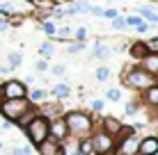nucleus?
<instances>
[{
    "label": "nucleus",
    "mask_w": 158,
    "mask_h": 155,
    "mask_svg": "<svg viewBox=\"0 0 158 155\" xmlns=\"http://www.w3.org/2000/svg\"><path fill=\"white\" fill-rule=\"evenodd\" d=\"M64 123H67V130H69V137H89L92 130H94V121L87 112H80V110H71L67 116H64Z\"/></svg>",
    "instance_id": "1"
},
{
    "label": "nucleus",
    "mask_w": 158,
    "mask_h": 155,
    "mask_svg": "<svg viewBox=\"0 0 158 155\" xmlns=\"http://www.w3.org/2000/svg\"><path fill=\"white\" fill-rule=\"evenodd\" d=\"M122 82L126 84L128 89H135V91H144V89H149V87H154L156 84V78L151 76V73H147L142 66H133L128 71H124V76H122Z\"/></svg>",
    "instance_id": "2"
},
{
    "label": "nucleus",
    "mask_w": 158,
    "mask_h": 155,
    "mask_svg": "<svg viewBox=\"0 0 158 155\" xmlns=\"http://www.w3.org/2000/svg\"><path fill=\"white\" fill-rule=\"evenodd\" d=\"M30 107H35V105H30L28 98H16V100H2L0 103V114L5 116L7 121H19L21 116L25 114Z\"/></svg>",
    "instance_id": "3"
},
{
    "label": "nucleus",
    "mask_w": 158,
    "mask_h": 155,
    "mask_svg": "<svg viewBox=\"0 0 158 155\" xmlns=\"http://www.w3.org/2000/svg\"><path fill=\"white\" fill-rule=\"evenodd\" d=\"M25 137L30 139L32 146L41 144L44 139H48V119H44L41 114H37L35 119L25 126Z\"/></svg>",
    "instance_id": "4"
},
{
    "label": "nucleus",
    "mask_w": 158,
    "mask_h": 155,
    "mask_svg": "<svg viewBox=\"0 0 158 155\" xmlns=\"http://www.w3.org/2000/svg\"><path fill=\"white\" fill-rule=\"evenodd\" d=\"M89 141H92L94 155H110V153H115V139H112L110 135H106V132H101V130L92 132Z\"/></svg>",
    "instance_id": "5"
},
{
    "label": "nucleus",
    "mask_w": 158,
    "mask_h": 155,
    "mask_svg": "<svg viewBox=\"0 0 158 155\" xmlns=\"http://www.w3.org/2000/svg\"><path fill=\"white\" fill-rule=\"evenodd\" d=\"M0 89H2V100L28 98V87L21 80H7L5 84H0Z\"/></svg>",
    "instance_id": "6"
},
{
    "label": "nucleus",
    "mask_w": 158,
    "mask_h": 155,
    "mask_svg": "<svg viewBox=\"0 0 158 155\" xmlns=\"http://www.w3.org/2000/svg\"><path fill=\"white\" fill-rule=\"evenodd\" d=\"M48 137L55 141H64L69 137V130H67V123H64V116H57V119L48 121Z\"/></svg>",
    "instance_id": "7"
},
{
    "label": "nucleus",
    "mask_w": 158,
    "mask_h": 155,
    "mask_svg": "<svg viewBox=\"0 0 158 155\" xmlns=\"http://www.w3.org/2000/svg\"><path fill=\"white\" fill-rule=\"evenodd\" d=\"M122 128H124V123L117 119V116H106V119L101 121V128H99V130L106 132V135H110L112 139H115L119 132H122Z\"/></svg>",
    "instance_id": "8"
},
{
    "label": "nucleus",
    "mask_w": 158,
    "mask_h": 155,
    "mask_svg": "<svg viewBox=\"0 0 158 155\" xmlns=\"http://www.w3.org/2000/svg\"><path fill=\"white\" fill-rule=\"evenodd\" d=\"M158 153V137L147 135L140 139V155H156Z\"/></svg>",
    "instance_id": "9"
},
{
    "label": "nucleus",
    "mask_w": 158,
    "mask_h": 155,
    "mask_svg": "<svg viewBox=\"0 0 158 155\" xmlns=\"http://www.w3.org/2000/svg\"><path fill=\"white\" fill-rule=\"evenodd\" d=\"M140 66H142L147 73H151L154 78H158V55H154V52L144 55L142 60H140Z\"/></svg>",
    "instance_id": "10"
},
{
    "label": "nucleus",
    "mask_w": 158,
    "mask_h": 155,
    "mask_svg": "<svg viewBox=\"0 0 158 155\" xmlns=\"http://www.w3.org/2000/svg\"><path fill=\"white\" fill-rule=\"evenodd\" d=\"M37 151H39V155H60V141L48 137L41 144H37Z\"/></svg>",
    "instance_id": "11"
},
{
    "label": "nucleus",
    "mask_w": 158,
    "mask_h": 155,
    "mask_svg": "<svg viewBox=\"0 0 158 155\" xmlns=\"http://www.w3.org/2000/svg\"><path fill=\"white\" fill-rule=\"evenodd\" d=\"M89 7H92V5L87 2V0H73V2L69 5L67 9H64V14H67V16H76V14H89Z\"/></svg>",
    "instance_id": "12"
},
{
    "label": "nucleus",
    "mask_w": 158,
    "mask_h": 155,
    "mask_svg": "<svg viewBox=\"0 0 158 155\" xmlns=\"http://www.w3.org/2000/svg\"><path fill=\"white\" fill-rule=\"evenodd\" d=\"M144 103L149 105V107H158V87L154 84V87H149V89H144Z\"/></svg>",
    "instance_id": "13"
},
{
    "label": "nucleus",
    "mask_w": 158,
    "mask_h": 155,
    "mask_svg": "<svg viewBox=\"0 0 158 155\" xmlns=\"http://www.w3.org/2000/svg\"><path fill=\"white\" fill-rule=\"evenodd\" d=\"M110 55H112V48H108L106 44H96L94 50H92V57H94V60H108Z\"/></svg>",
    "instance_id": "14"
},
{
    "label": "nucleus",
    "mask_w": 158,
    "mask_h": 155,
    "mask_svg": "<svg viewBox=\"0 0 158 155\" xmlns=\"http://www.w3.org/2000/svg\"><path fill=\"white\" fill-rule=\"evenodd\" d=\"M140 12V18L147 21V23H158V12H154L151 7H147V5H142V7L138 9Z\"/></svg>",
    "instance_id": "15"
},
{
    "label": "nucleus",
    "mask_w": 158,
    "mask_h": 155,
    "mask_svg": "<svg viewBox=\"0 0 158 155\" xmlns=\"http://www.w3.org/2000/svg\"><path fill=\"white\" fill-rule=\"evenodd\" d=\"M144 55H149V52H147L144 41H133V44H131V57H135V60H142Z\"/></svg>",
    "instance_id": "16"
},
{
    "label": "nucleus",
    "mask_w": 158,
    "mask_h": 155,
    "mask_svg": "<svg viewBox=\"0 0 158 155\" xmlns=\"http://www.w3.org/2000/svg\"><path fill=\"white\" fill-rule=\"evenodd\" d=\"M46 96H48L46 89H32V91L28 94V100H30V105H35V107H37V105H39V100H44Z\"/></svg>",
    "instance_id": "17"
},
{
    "label": "nucleus",
    "mask_w": 158,
    "mask_h": 155,
    "mask_svg": "<svg viewBox=\"0 0 158 155\" xmlns=\"http://www.w3.org/2000/svg\"><path fill=\"white\" fill-rule=\"evenodd\" d=\"M7 60H9V68H19L21 64H23V55H21L19 50H12L7 55Z\"/></svg>",
    "instance_id": "18"
},
{
    "label": "nucleus",
    "mask_w": 158,
    "mask_h": 155,
    "mask_svg": "<svg viewBox=\"0 0 158 155\" xmlns=\"http://www.w3.org/2000/svg\"><path fill=\"white\" fill-rule=\"evenodd\" d=\"M69 91H71V89H69L67 84H57V87H53V96H55V98H67Z\"/></svg>",
    "instance_id": "19"
},
{
    "label": "nucleus",
    "mask_w": 158,
    "mask_h": 155,
    "mask_svg": "<svg viewBox=\"0 0 158 155\" xmlns=\"http://www.w3.org/2000/svg\"><path fill=\"white\" fill-rule=\"evenodd\" d=\"M41 30L53 39V37H55V32H57V25L53 23V21H44V23H41Z\"/></svg>",
    "instance_id": "20"
},
{
    "label": "nucleus",
    "mask_w": 158,
    "mask_h": 155,
    "mask_svg": "<svg viewBox=\"0 0 158 155\" xmlns=\"http://www.w3.org/2000/svg\"><path fill=\"white\" fill-rule=\"evenodd\" d=\"M14 12H16V7L12 2H0V14L2 16H14Z\"/></svg>",
    "instance_id": "21"
},
{
    "label": "nucleus",
    "mask_w": 158,
    "mask_h": 155,
    "mask_svg": "<svg viewBox=\"0 0 158 155\" xmlns=\"http://www.w3.org/2000/svg\"><path fill=\"white\" fill-rule=\"evenodd\" d=\"M108 78H110V68H108V66H99V68H96V80L106 82Z\"/></svg>",
    "instance_id": "22"
},
{
    "label": "nucleus",
    "mask_w": 158,
    "mask_h": 155,
    "mask_svg": "<svg viewBox=\"0 0 158 155\" xmlns=\"http://www.w3.org/2000/svg\"><path fill=\"white\" fill-rule=\"evenodd\" d=\"M39 52H41L44 57H51L53 52H55V48H53L51 41H46V44H41V46H39Z\"/></svg>",
    "instance_id": "23"
},
{
    "label": "nucleus",
    "mask_w": 158,
    "mask_h": 155,
    "mask_svg": "<svg viewBox=\"0 0 158 155\" xmlns=\"http://www.w3.org/2000/svg\"><path fill=\"white\" fill-rule=\"evenodd\" d=\"M144 46H147V52H154V55H158V37H154V39H149V41H144Z\"/></svg>",
    "instance_id": "24"
},
{
    "label": "nucleus",
    "mask_w": 158,
    "mask_h": 155,
    "mask_svg": "<svg viewBox=\"0 0 158 155\" xmlns=\"http://www.w3.org/2000/svg\"><path fill=\"white\" fill-rule=\"evenodd\" d=\"M106 98H108V100H119V98H122V89H117V87L108 89V91H106Z\"/></svg>",
    "instance_id": "25"
},
{
    "label": "nucleus",
    "mask_w": 158,
    "mask_h": 155,
    "mask_svg": "<svg viewBox=\"0 0 158 155\" xmlns=\"http://www.w3.org/2000/svg\"><path fill=\"white\" fill-rule=\"evenodd\" d=\"M83 48H85V44H80V41H73V44H69L67 52H69V55H76V52H80Z\"/></svg>",
    "instance_id": "26"
},
{
    "label": "nucleus",
    "mask_w": 158,
    "mask_h": 155,
    "mask_svg": "<svg viewBox=\"0 0 158 155\" xmlns=\"http://www.w3.org/2000/svg\"><path fill=\"white\" fill-rule=\"evenodd\" d=\"M124 23H126L128 28H138V25L142 23V18H140V16H126V18H124Z\"/></svg>",
    "instance_id": "27"
},
{
    "label": "nucleus",
    "mask_w": 158,
    "mask_h": 155,
    "mask_svg": "<svg viewBox=\"0 0 158 155\" xmlns=\"http://www.w3.org/2000/svg\"><path fill=\"white\" fill-rule=\"evenodd\" d=\"M138 107H140V105L135 103V100H128V103L124 105V112H126V114L131 116V114H135V112H138Z\"/></svg>",
    "instance_id": "28"
},
{
    "label": "nucleus",
    "mask_w": 158,
    "mask_h": 155,
    "mask_svg": "<svg viewBox=\"0 0 158 155\" xmlns=\"http://www.w3.org/2000/svg\"><path fill=\"white\" fill-rule=\"evenodd\" d=\"M55 37L57 39H69V37H71V28H60L55 32Z\"/></svg>",
    "instance_id": "29"
},
{
    "label": "nucleus",
    "mask_w": 158,
    "mask_h": 155,
    "mask_svg": "<svg viewBox=\"0 0 158 155\" xmlns=\"http://www.w3.org/2000/svg\"><path fill=\"white\" fill-rule=\"evenodd\" d=\"M85 37H87V30H85V28H78V30L73 32V39H76V41H80V44L85 41Z\"/></svg>",
    "instance_id": "30"
},
{
    "label": "nucleus",
    "mask_w": 158,
    "mask_h": 155,
    "mask_svg": "<svg viewBox=\"0 0 158 155\" xmlns=\"http://www.w3.org/2000/svg\"><path fill=\"white\" fill-rule=\"evenodd\" d=\"M35 68H37V71H39V73L48 71V64H46V60H37V62H35Z\"/></svg>",
    "instance_id": "31"
},
{
    "label": "nucleus",
    "mask_w": 158,
    "mask_h": 155,
    "mask_svg": "<svg viewBox=\"0 0 158 155\" xmlns=\"http://www.w3.org/2000/svg\"><path fill=\"white\" fill-rule=\"evenodd\" d=\"M64 71H67V68H64V64H55V66L51 68L53 76H64Z\"/></svg>",
    "instance_id": "32"
},
{
    "label": "nucleus",
    "mask_w": 158,
    "mask_h": 155,
    "mask_svg": "<svg viewBox=\"0 0 158 155\" xmlns=\"http://www.w3.org/2000/svg\"><path fill=\"white\" fill-rule=\"evenodd\" d=\"M103 16H106V18H110V21H115L117 16H119V12H117V9H103Z\"/></svg>",
    "instance_id": "33"
},
{
    "label": "nucleus",
    "mask_w": 158,
    "mask_h": 155,
    "mask_svg": "<svg viewBox=\"0 0 158 155\" xmlns=\"http://www.w3.org/2000/svg\"><path fill=\"white\" fill-rule=\"evenodd\" d=\"M124 28H126V23H124V18H119V16H117V18L112 21V30H124Z\"/></svg>",
    "instance_id": "34"
},
{
    "label": "nucleus",
    "mask_w": 158,
    "mask_h": 155,
    "mask_svg": "<svg viewBox=\"0 0 158 155\" xmlns=\"http://www.w3.org/2000/svg\"><path fill=\"white\" fill-rule=\"evenodd\" d=\"M149 28H151V25L147 23V21H142V23H140L138 28H135V32H140V34H144V32H149Z\"/></svg>",
    "instance_id": "35"
},
{
    "label": "nucleus",
    "mask_w": 158,
    "mask_h": 155,
    "mask_svg": "<svg viewBox=\"0 0 158 155\" xmlns=\"http://www.w3.org/2000/svg\"><path fill=\"white\" fill-rule=\"evenodd\" d=\"M89 14H94V16H103V9H101V7H96V5H92V7H89Z\"/></svg>",
    "instance_id": "36"
},
{
    "label": "nucleus",
    "mask_w": 158,
    "mask_h": 155,
    "mask_svg": "<svg viewBox=\"0 0 158 155\" xmlns=\"http://www.w3.org/2000/svg\"><path fill=\"white\" fill-rule=\"evenodd\" d=\"M92 110H94V112H101V110H103V100H94V103H92Z\"/></svg>",
    "instance_id": "37"
},
{
    "label": "nucleus",
    "mask_w": 158,
    "mask_h": 155,
    "mask_svg": "<svg viewBox=\"0 0 158 155\" xmlns=\"http://www.w3.org/2000/svg\"><path fill=\"white\" fill-rule=\"evenodd\" d=\"M2 30H7V21L0 18V32H2Z\"/></svg>",
    "instance_id": "38"
},
{
    "label": "nucleus",
    "mask_w": 158,
    "mask_h": 155,
    "mask_svg": "<svg viewBox=\"0 0 158 155\" xmlns=\"http://www.w3.org/2000/svg\"><path fill=\"white\" fill-rule=\"evenodd\" d=\"M12 155H25V153L21 151V148H14V151H12Z\"/></svg>",
    "instance_id": "39"
},
{
    "label": "nucleus",
    "mask_w": 158,
    "mask_h": 155,
    "mask_svg": "<svg viewBox=\"0 0 158 155\" xmlns=\"http://www.w3.org/2000/svg\"><path fill=\"white\" fill-rule=\"evenodd\" d=\"M0 103H2V89H0Z\"/></svg>",
    "instance_id": "40"
},
{
    "label": "nucleus",
    "mask_w": 158,
    "mask_h": 155,
    "mask_svg": "<svg viewBox=\"0 0 158 155\" xmlns=\"http://www.w3.org/2000/svg\"><path fill=\"white\" fill-rule=\"evenodd\" d=\"M156 87H158V78H156Z\"/></svg>",
    "instance_id": "41"
},
{
    "label": "nucleus",
    "mask_w": 158,
    "mask_h": 155,
    "mask_svg": "<svg viewBox=\"0 0 158 155\" xmlns=\"http://www.w3.org/2000/svg\"><path fill=\"white\" fill-rule=\"evenodd\" d=\"M156 155H158V153H156Z\"/></svg>",
    "instance_id": "42"
}]
</instances>
